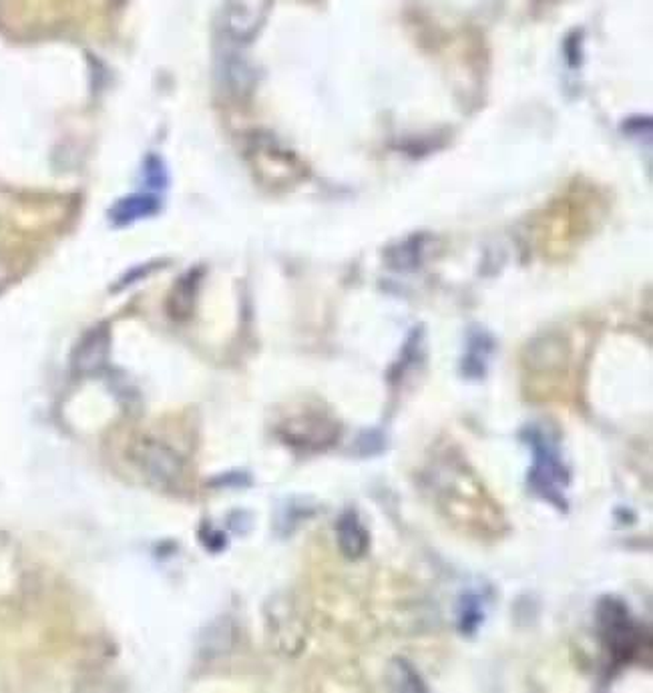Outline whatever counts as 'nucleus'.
Returning a JSON list of instances; mask_svg holds the SVG:
<instances>
[{
  "label": "nucleus",
  "mask_w": 653,
  "mask_h": 693,
  "mask_svg": "<svg viewBox=\"0 0 653 693\" xmlns=\"http://www.w3.org/2000/svg\"><path fill=\"white\" fill-rule=\"evenodd\" d=\"M336 539L340 551L348 559H360L369 551V533L354 513L340 516L336 525Z\"/></svg>",
  "instance_id": "8"
},
{
  "label": "nucleus",
  "mask_w": 653,
  "mask_h": 693,
  "mask_svg": "<svg viewBox=\"0 0 653 693\" xmlns=\"http://www.w3.org/2000/svg\"><path fill=\"white\" fill-rule=\"evenodd\" d=\"M600 635L610 650L613 663L633 662L642 655L643 647H650V635H643L642 625H637L630 615V610L620 599L605 597L597 610Z\"/></svg>",
  "instance_id": "1"
},
{
  "label": "nucleus",
  "mask_w": 653,
  "mask_h": 693,
  "mask_svg": "<svg viewBox=\"0 0 653 693\" xmlns=\"http://www.w3.org/2000/svg\"><path fill=\"white\" fill-rule=\"evenodd\" d=\"M153 211V200L148 198H131V200L123 201L119 208H117V220L133 221L138 218H143Z\"/></svg>",
  "instance_id": "9"
},
{
  "label": "nucleus",
  "mask_w": 653,
  "mask_h": 693,
  "mask_svg": "<svg viewBox=\"0 0 653 693\" xmlns=\"http://www.w3.org/2000/svg\"><path fill=\"white\" fill-rule=\"evenodd\" d=\"M268 0H232L223 12V27L233 39L245 41L262 27Z\"/></svg>",
  "instance_id": "6"
},
{
  "label": "nucleus",
  "mask_w": 653,
  "mask_h": 693,
  "mask_svg": "<svg viewBox=\"0 0 653 693\" xmlns=\"http://www.w3.org/2000/svg\"><path fill=\"white\" fill-rule=\"evenodd\" d=\"M531 449L535 451V466L531 473V486L538 491L549 503L557 504L559 509H565L563 486L570 481L563 462L559 459V452L547 436L538 429H529L525 436Z\"/></svg>",
  "instance_id": "3"
},
{
  "label": "nucleus",
  "mask_w": 653,
  "mask_h": 693,
  "mask_svg": "<svg viewBox=\"0 0 653 693\" xmlns=\"http://www.w3.org/2000/svg\"><path fill=\"white\" fill-rule=\"evenodd\" d=\"M129 459L138 473L158 489H175L183 483L185 462L180 452L155 436H138L129 446Z\"/></svg>",
  "instance_id": "2"
},
{
  "label": "nucleus",
  "mask_w": 653,
  "mask_h": 693,
  "mask_svg": "<svg viewBox=\"0 0 653 693\" xmlns=\"http://www.w3.org/2000/svg\"><path fill=\"white\" fill-rule=\"evenodd\" d=\"M268 633L275 650L284 655H298L307 643V625L290 599L278 597L265 611Z\"/></svg>",
  "instance_id": "4"
},
{
  "label": "nucleus",
  "mask_w": 653,
  "mask_h": 693,
  "mask_svg": "<svg viewBox=\"0 0 653 693\" xmlns=\"http://www.w3.org/2000/svg\"><path fill=\"white\" fill-rule=\"evenodd\" d=\"M109 356V332L106 328H97L83 338V342L74 352V368L83 374H93L106 366Z\"/></svg>",
  "instance_id": "7"
},
{
  "label": "nucleus",
  "mask_w": 653,
  "mask_h": 693,
  "mask_svg": "<svg viewBox=\"0 0 653 693\" xmlns=\"http://www.w3.org/2000/svg\"><path fill=\"white\" fill-rule=\"evenodd\" d=\"M282 439L292 446L320 451L334 444L338 436L336 422L324 414H298L282 424Z\"/></svg>",
  "instance_id": "5"
}]
</instances>
